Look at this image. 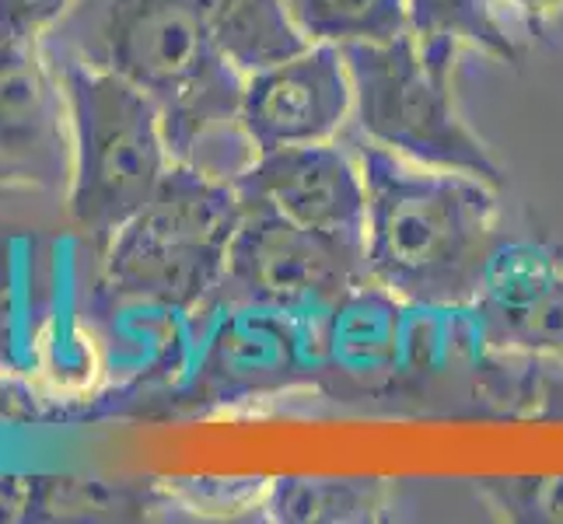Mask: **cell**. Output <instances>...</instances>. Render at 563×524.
<instances>
[{"mask_svg":"<svg viewBox=\"0 0 563 524\" xmlns=\"http://www.w3.org/2000/svg\"><path fill=\"white\" fill-rule=\"evenodd\" d=\"M43 46L144 91L179 165L235 182L256 161L242 130L245 74L221 53L197 0H70Z\"/></svg>","mask_w":563,"mask_h":524,"instance_id":"obj_1","label":"cell"},{"mask_svg":"<svg viewBox=\"0 0 563 524\" xmlns=\"http://www.w3.org/2000/svg\"><path fill=\"white\" fill-rule=\"evenodd\" d=\"M367 189V274L413 308H470L504 242L497 189L354 141Z\"/></svg>","mask_w":563,"mask_h":524,"instance_id":"obj_2","label":"cell"},{"mask_svg":"<svg viewBox=\"0 0 563 524\" xmlns=\"http://www.w3.org/2000/svg\"><path fill=\"white\" fill-rule=\"evenodd\" d=\"M239 218L235 182L176 161L158 192L102 248V283L133 304L207 308L224 280Z\"/></svg>","mask_w":563,"mask_h":524,"instance_id":"obj_3","label":"cell"},{"mask_svg":"<svg viewBox=\"0 0 563 524\" xmlns=\"http://www.w3.org/2000/svg\"><path fill=\"white\" fill-rule=\"evenodd\" d=\"M70 109L74 168L67 207L74 224L106 248L137 213L176 158L165 137L162 112L123 77L53 56Z\"/></svg>","mask_w":563,"mask_h":524,"instance_id":"obj_4","label":"cell"},{"mask_svg":"<svg viewBox=\"0 0 563 524\" xmlns=\"http://www.w3.org/2000/svg\"><path fill=\"white\" fill-rule=\"evenodd\" d=\"M343 64L354 85L357 137L372 141L399 158L462 171L504 189L508 175L476 133L459 120L452 105V81L423 64L410 32L388 43L343 46Z\"/></svg>","mask_w":563,"mask_h":524,"instance_id":"obj_5","label":"cell"},{"mask_svg":"<svg viewBox=\"0 0 563 524\" xmlns=\"http://www.w3.org/2000/svg\"><path fill=\"white\" fill-rule=\"evenodd\" d=\"M364 283H372L364 252L329 242L269 207L242 203L224 280L207 308L252 304L298 319H322Z\"/></svg>","mask_w":563,"mask_h":524,"instance_id":"obj_6","label":"cell"},{"mask_svg":"<svg viewBox=\"0 0 563 524\" xmlns=\"http://www.w3.org/2000/svg\"><path fill=\"white\" fill-rule=\"evenodd\" d=\"M218 325L200 349L192 395L203 405H239L322 384V319L252 304H213Z\"/></svg>","mask_w":563,"mask_h":524,"instance_id":"obj_7","label":"cell"},{"mask_svg":"<svg viewBox=\"0 0 563 524\" xmlns=\"http://www.w3.org/2000/svg\"><path fill=\"white\" fill-rule=\"evenodd\" d=\"M70 109L43 35L0 32V186L67 189Z\"/></svg>","mask_w":563,"mask_h":524,"instance_id":"obj_8","label":"cell"},{"mask_svg":"<svg viewBox=\"0 0 563 524\" xmlns=\"http://www.w3.org/2000/svg\"><path fill=\"white\" fill-rule=\"evenodd\" d=\"M354 115V85L343 49L308 43L287 60L245 74L242 130L256 154L329 144Z\"/></svg>","mask_w":563,"mask_h":524,"instance_id":"obj_9","label":"cell"},{"mask_svg":"<svg viewBox=\"0 0 563 524\" xmlns=\"http://www.w3.org/2000/svg\"><path fill=\"white\" fill-rule=\"evenodd\" d=\"M235 192L242 203L269 207L329 242L364 252V175L354 150H343L333 141L256 154V161L235 179Z\"/></svg>","mask_w":563,"mask_h":524,"instance_id":"obj_10","label":"cell"},{"mask_svg":"<svg viewBox=\"0 0 563 524\" xmlns=\"http://www.w3.org/2000/svg\"><path fill=\"white\" fill-rule=\"evenodd\" d=\"M470 308L490 349L563 364V269L550 248L504 238Z\"/></svg>","mask_w":563,"mask_h":524,"instance_id":"obj_11","label":"cell"},{"mask_svg":"<svg viewBox=\"0 0 563 524\" xmlns=\"http://www.w3.org/2000/svg\"><path fill=\"white\" fill-rule=\"evenodd\" d=\"M406 32L441 81H452L462 49H476L500 64L521 67L529 29L518 22L508 0H406Z\"/></svg>","mask_w":563,"mask_h":524,"instance_id":"obj_12","label":"cell"},{"mask_svg":"<svg viewBox=\"0 0 563 524\" xmlns=\"http://www.w3.org/2000/svg\"><path fill=\"white\" fill-rule=\"evenodd\" d=\"M221 53L242 74L287 60L308 46L284 0H197Z\"/></svg>","mask_w":563,"mask_h":524,"instance_id":"obj_13","label":"cell"},{"mask_svg":"<svg viewBox=\"0 0 563 524\" xmlns=\"http://www.w3.org/2000/svg\"><path fill=\"white\" fill-rule=\"evenodd\" d=\"M266 514L274 521H378L388 508L382 479H298L269 482Z\"/></svg>","mask_w":563,"mask_h":524,"instance_id":"obj_14","label":"cell"},{"mask_svg":"<svg viewBox=\"0 0 563 524\" xmlns=\"http://www.w3.org/2000/svg\"><path fill=\"white\" fill-rule=\"evenodd\" d=\"M308 43L361 46L388 43L406 32V0H284Z\"/></svg>","mask_w":563,"mask_h":524,"instance_id":"obj_15","label":"cell"},{"mask_svg":"<svg viewBox=\"0 0 563 524\" xmlns=\"http://www.w3.org/2000/svg\"><path fill=\"white\" fill-rule=\"evenodd\" d=\"M494 508L518 521H563V476L556 479H487Z\"/></svg>","mask_w":563,"mask_h":524,"instance_id":"obj_16","label":"cell"},{"mask_svg":"<svg viewBox=\"0 0 563 524\" xmlns=\"http://www.w3.org/2000/svg\"><path fill=\"white\" fill-rule=\"evenodd\" d=\"M67 4L70 0H0V32L43 35Z\"/></svg>","mask_w":563,"mask_h":524,"instance_id":"obj_17","label":"cell"},{"mask_svg":"<svg viewBox=\"0 0 563 524\" xmlns=\"http://www.w3.org/2000/svg\"><path fill=\"white\" fill-rule=\"evenodd\" d=\"M508 8L518 14L521 25H526L529 32H536V29H542L547 18H553L563 8V0H508Z\"/></svg>","mask_w":563,"mask_h":524,"instance_id":"obj_18","label":"cell"}]
</instances>
